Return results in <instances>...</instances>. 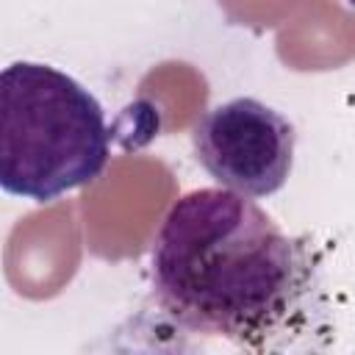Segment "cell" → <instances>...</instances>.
Returning <instances> with one entry per match:
<instances>
[{
  "label": "cell",
  "instance_id": "3957f363",
  "mask_svg": "<svg viewBox=\"0 0 355 355\" xmlns=\"http://www.w3.org/2000/svg\"><path fill=\"white\" fill-rule=\"evenodd\" d=\"M191 144L216 183L247 197H269L291 175L297 130L258 97H233L197 119Z\"/></svg>",
  "mask_w": 355,
  "mask_h": 355
},
{
  "label": "cell",
  "instance_id": "7a4b0ae2",
  "mask_svg": "<svg viewBox=\"0 0 355 355\" xmlns=\"http://www.w3.org/2000/svg\"><path fill=\"white\" fill-rule=\"evenodd\" d=\"M111 133L100 100L67 72L14 61L0 75V186L50 202L103 175Z\"/></svg>",
  "mask_w": 355,
  "mask_h": 355
},
{
  "label": "cell",
  "instance_id": "277c9868",
  "mask_svg": "<svg viewBox=\"0 0 355 355\" xmlns=\"http://www.w3.org/2000/svg\"><path fill=\"white\" fill-rule=\"evenodd\" d=\"M347 3H349V6H355V0H347Z\"/></svg>",
  "mask_w": 355,
  "mask_h": 355
},
{
  "label": "cell",
  "instance_id": "6da1fadb",
  "mask_svg": "<svg viewBox=\"0 0 355 355\" xmlns=\"http://www.w3.org/2000/svg\"><path fill=\"white\" fill-rule=\"evenodd\" d=\"M150 283L180 330L255 352L291 344L316 302L308 247L225 186L186 191L169 205L153 241Z\"/></svg>",
  "mask_w": 355,
  "mask_h": 355
}]
</instances>
